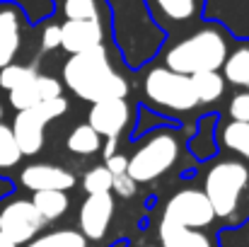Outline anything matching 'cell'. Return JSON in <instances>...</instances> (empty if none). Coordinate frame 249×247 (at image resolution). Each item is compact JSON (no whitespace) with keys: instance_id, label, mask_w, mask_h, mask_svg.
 Masks as SVG:
<instances>
[{"instance_id":"6da1fadb","label":"cell","mask_w":249,"mask_h":247,"mask_svg":"<svg viewBox=\"0 0 249 247\" xmlns=\"http://www.w3.org/2000/svg\"><path fill=\"white\" fill-rule=\"evenodd\" d=\"M63 82L73 95L92 104L102 99H126L128 95V82L116 73L104 46L71 56L63 63Z\"/></svg>"},{"instance_id":"7a4b0ae2","label":"cell","mask_w":249,"mask_h":247,"mask_svg":"<svg viewBox=\"0 0 249 247\" xmlns=\"http://www.w3.org/2000/svg\"><path fill=\"white\" fill-rule=\"evenodd\" d=\"M230 54L228 34L220 24H203L201 29L186 34L184 39L174 41L165 49V68L179 76H196L220 71Z\"/></svg>"},{"instance_id":"3957f363","label":"cell","mask_w":249,"mask_h":247,"mask_svg":"<svg viewBox=\"0 0 249 247\" xmlns=\"http://www.w3.org/2000/svg\"><path fill=\"white\" fill-rule=\"evenodd\" d=\"M249 184V170L240 160H220L206 174V187L201 189L213 206V213L228 218L237 211L240 196Z\"/></svg>"},{"instance_id":"277c9868","label":"cell","mask_w":249,"mask_h":247,"mask_svg":"<svg viewBox=\"0 0 249 247\" xmlns=\"http://www.w3.org/2000/svg\"><path fill=\"white\" fill-rule=\"evenodd\" d=\"M179 158V141L172 131H158L150 136L131 158L126 174L138 184V182H153L162 177Z\"/></svg>"},{"instance_id":"5b68a950","label":"cell","mask_w":249,"mask_h":247,"mask_svg":"<svg viewBox=\"0 0 249 247\" xmlns=\"http://www.w3.org/2000/svg\"><path fill=\"white\" fill-rule=\"evenodd\" d=\"M68 109V99L66 97H53L49 102H41L27 112H17L15 121H12V136L15 143L19 148L22 155H36L44 148V126L53 119H61Z\"/></svg>"},{"instance_id":"8992f818","label":"cell","mask_w":249,"mask_h":247,"mask_svg":"<svg viewBox=\"0 0 249 247\" xmlns=\"http://www.w3.org/2000/svg\"><path fill=\"white\" fill-rule=\"evenodd\" d=\"M143 92L150 102L169 112H191L194 107H198L191 78L172 73L165 66H155L148 71L143 80Z\"/></svg>"},{"instance_id":"52a82bcc","label":"cell","mask_w":249,"mask_h":247,"mask_svg":"<svg viewBox=\"0 0 249 247\" xmlns=\"http://www.w3.org/2000/svg\"><path fill=\"white\" fill-rule=\"evenodd\" d=\"M162 221L198 230V228H208L215 221V213L201 189H181L167 201L165 211H162Z\"/></svg>"},{"instance_id":"ba28073f","label":"cell","mask_w":249,"mask_h":247,"mask_svg":"<svg viewBox=\"0 0 249 247\" xmlns=\"http://www.w3.org/2000/svg\"><path fill=\"white\" fill-rule=\"evenodd\" d=\"M44 218L27 199H15L7 206L0 209V233L10 238L15 245H27L36 238V233L44 228Z\"/></svg>"},{"instance_id":"9c48e42d","label":"cell","mask_w":249,"mask_h":247,"mask_svg":"<svg viewBox=\"0 0 249 247\" xmlns=\"http://www.w3.org/2000/svg\"><path fill=\"white\" fill-rule=\"evenodd\" d=\"M27 17L17 2H0V71L15 63L24 41Z\"/></svg>"},{"instance_id":"30bf717a","label":"cell","mask_w":249,"mask_h":247,"mask_svg":"<svg viewBox=\"0 0 249 247\" xmlns=\"http://www.w3.org/2000/svg\"><path fill=\"white\" fill-rule=\"evenodd\" d=\"M145 12L150 19H155L162 29L174 32L184 24H191L201 12L206 0H143Z\"/></svg>"},{"instance_id":"8fae6325","label":"cell","mask_w":249,"mask_h":247,"mask_svg":"<svg viewBox=\"0 0 249 247\" xmlns=\"http://www.w3.org/2000/svg\"><path fill=\"white\" fill-rule=\"evenodd\" d=\"M131 107L126 99H102L94 102L89 109V126L102 138H119V133L128 126Z\"/></svg>"},{"instance_id":"7c38bea8","label":"cell","mask_w":249,"mask_h":247,"mask_svg":"<svg viewBox=\"0 0 249 247\" xmlns=\"http://www.w3.org/2000/svg\"><path fill=\"white\" fill-rule=\"evenodd\" d=\"M114 218V196L92 194L80 206V235L85 240H102Z\"/></svg>"},{"instance_id":"4fadbf2b","label":"cell","mask_w":249,"mask_h":247,"mask_svg":"<svg viewBox=\"0 0 249 247\" xmlns=\"http://www.w3.org/2000/svg\"><path fill=\"white\" fill-rule=\"evenodd\" d=\"M19 179L34 194L36 191H68L75 184V177H73L71 170L58 167V165H51V163L27 165L22 170V177Z\"/></svg>"},{"instance_id":"5bb4252c","label":"cell","mask_w":249,"mask_h":247,"mask_svg":"<svg viewBox=\"0 0 249 247\" xmlns=\"http://www.w3.org/2000/svg\"><path fill=\"white\" fill-rule=\"evenodd\" d=\"M104 37H107L104 22H73V19H66L61 24V49L68 51L71 56L89 51V49H97V46H104Z\"/></svg>"},{"instance_id":"9a60e30c","label":"cell","mask_w":249,"mask_h":247,"mask_svg":"<svg viewBox=\"0 0 249 247\" xmlns=\"http://www.w3.org/2000/svg\"><path fill=\"white\" fill-rule=\"evenodd\" d=\"M53 97H63V85L51 76H36L27 85L7 92V99L15 112H27V109H32L41 102H49Z\"/></svg>"},{"instance_id":"2e32d148","label":"cell","mask_w":249,"mask_h":247,"mask_svg":"<svg viewBox=\"0 0 249 247\" xmlns=\"http://www.w3.org/2000/svg\"><path fill=\"white\" fill-rule=\"evenodd\" d=\"M158 235H160V247H213V240L206 233L181 228L167 221H160Z\"/></svg>"},{"instance_id":"e0dca14e","label":"cell","mask_w":249,"mask_h":247,"mask_svg":"<svg viewBox=\"0 0 249 247\" xmlns=\"http://www.w3.org/2000/svg\"><path fill=\"white\" fill-rule=\"evenodd\" d=\"M220 76L225 82L245 87V92H249V41L240 44L235 51L228 54Z\"/></svg>"},{"instance_id":"ac0fdd59","label":"cell","mask_w":249,"mask_h":247,"mask_svg":"<svg viewBox=\"0 0 249 247\" xmlns=\"http://www.w3.org/2000/svg\"><path fill=\"white\" fill-rule=\"evenodd\" d=\"M191 87H194L198 104H211V102L220 99V95L225 92V80H223L220 71L196 73V76H191Z\"/></svg>"},{"instance_id":"d6986e66","label":"cell","mask_w":249,"mask_h":247,"mask_svg":"<svg viewBox=\"0 0 249 247\" xmlns=\"http://www.w3.org/2000/svg\"><path fill=\"white\" fill-rule=\"evenodd\" d=\"M32 204L44 221H58L68 211L71 201H68L66 191H36L32 196Z\"/></svg>"},{"instance_id":"ffe728a7","label":"cell","mask_w":249,"mask_h":247,"mask_svg":"<svg viewBox=\"0 0 249 247\" xmlns=\"http://www.w3.org/2000/svg\"><path fill=\"white\" fill-rule=\"evenodd\" d=\"M63 17L73 22H104L99 0H63Z\"/></svg>"},{"instance_id":"44dd1931","label":"cell","mask_w":249,"mask_h":247,"mask_svg":"<svg viewBox=\"0 0 249 247\" xmlns=\"http://www.w3.org/2000/svg\"><path fill=\"white\" fill-rule=\"evenodd\" d=\"M66 146L75 155H94L99 151V136L94 133V129L89 124H80V126H75L68 133Z\"/></svg>"},{"instance_id":"7402d4cb","label":"cell","mask_w":249,"mask_h":247,"mask_svg":"<svg viewBox=\"0 0 249 247\" xmlns=\"http://www.w3.org/2000/svg\"><path fill=\"white\" fill-rule=\"evenodd\" d=\"M27 247H87V240L78 230H51L27 243Z\"/></svg>"},{"instance_id":"603a6c76","label":"cell","mask_w":249,"mask_h":247,"mask_svg":"<svg viewBox=\"0 0 249 247\" xmlns=\"http://www.w3.org/2000/svg\"><path fill=\"white\" fill-rule=\"evenodd\" d=\"M223 143H225V148L235 151L237 155H242L245 160H249V124L230 121L223 129Z\"/></svg>"},{"instance_id":"cb8c5ba5","label":"cell","mask_w":249,"mask_h":247,"mask_svg":"<svg viewBox=\"0 0 249 247\" xmlns=\"http://www.w3.org/2000/svg\"><path fill=\"white\" fill-rule=\"evenodd\" d=\"M36 76H39V73H36L34 66L10 63V66H5V68L0 71V87H2L5 92H12V90L27 85V82L32 80V78H36Z\"/></svg>"},{"instance_id":"d4e9b609","label":"cell","mask_w":249,"mask_h":247,"mask_svg":"<svg viewBox=\"0 0 249 247\" xmlns=\"http://www.w3.org/2000/svg\"><path fill=\"white\" fill-rule=\"evenodd\" d=\"M83 189L87 196L92 194H111V174L104 165H97L92 170H87L83 177Z\"/></svg>"},{"instance_id":"484cf974","label":"cell","mask_w":249,"mask_h":247,"mask_svg":"<svg viewBox=\"0 0 249 247\" xmlns=\"http://www.w3.org/2000/svg\"><path fill=\"white\" fill-rule=\"evenodd\" d=\"M22 160V153L15 143L12 129L0 121V170H10Z\"/></svg>"},{"instance_id":"4316f807","label":"cell","mask_w":249,"mask_h":247,"mask_svg":"<svg viewBox=\"0 0 249 247\" xmlns=\"http://www.w3.org/2000/svg\"><path fill=\"white\" fill-rule=\"evenodd\" d=\"M58 46H61V24L46 22L44 29H41V51L49 54V51H53Z\"/></svg>"},{"instance_id":"83f0119b","label":"cell","mask_w":249,"mask_h":247,"mask_svg":"<svg viewBox=\"0 0 249 247\" xmlns=\"http://www.w3.org/2000/svg\"><path fill=\"white\" fill-rule=\"evenodd\" d=\"M230 116H232V121L249 124V92H240V95L232 97V102H230Z\"/></svg>"},{"instance_id":"f1b7e54d","label":"cell","mask_w":249,"mask_h":247,"mask_svg":"<svg viewBox=\"0 0 249 247\" xmlns=\"http://www.w3.org/2000/svg\"><path fill=\"white\" fill-rule=\"evenodd\" d=\"M111 191H116L119 196H124V199H131V196H136V191H138V184L124 172V174H116V177H111Z\"/></svg>"},{"instance_id":"f546056e","label":"cell","mask_w":249,"mask_h":247,"mask_svg":"<svg viewBox=\"0 0 249 247\" xmlns=\"http://www.w3.org/2000/svg\"><path fill=\"white\" fill-rule=\"evenodd\" d=\"M104 167L109 170V174H111V177L124 174V172H126V167H128V158H126V155H121V153H116V155H111V158H107V160H104Z\"/></svg>"},{"instance_id":"4dcf8cb0","label":"cell","mask_w":249,"mask_h":247,"mask_svg":"<svg viewBox=\"0 0 249 247\" xmlns=\"http://www.w3.org/2000/svg\"><path fill=\"white\" fill-rule=\"evenodd\" d=\"M111 155H116V138H107V143H104V160Z\"/></svg>"},{"instance_id":"1f68e13d","label":"cell","mask_w":249,"mask_h":247,"mask_svg":"<svg viewBox=\"0 0 249 247\" xmlns=\"http://www.w3.org/2000/svg\"><path fill=\"white\" fill-rule=\"evenodd\" d=\"M0 247H19V245H15V243H12L10 238H5V235L0 233Z\"/></svg>"},{"instance_id":"d6a6232c","label":"cell","mask_w":249,"mask_h":247,"mask_svg":"<svg viewBox=\"0 0 249 247\" xmlns=\"http://www.w3.org/2000/svg\"><path fill=\"white\" fill-rule=\"evenodd\" d=\"M2 114H5V109H2V104H0V121H2Z\"/></svg>"},{"instance_id":"836d02e7","label":"cell","mask_w":249,"mask_h":247,"mask_svg":"<svg viewBox=\"0 0 249 247\" xmlns=\"http://www.w3.org/2000/svg\"><path fill=\"white\" fill-rule=\"evenodd\" d=\"M145 247H153V245H145Z\"/></svg>"}]
</instances>
